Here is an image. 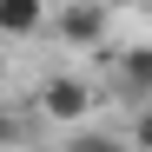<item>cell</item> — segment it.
<instances>
[{"label": "cell", "instance_id": "277c9868", "mask_svg": "<svg viewBox=\"0 0 152 152\" xmlns=\"http://www.w3.org/2000/svg\"><path fill=\"white\" fill-rule=\"evenodd\" d=\"M46 20H53V13H46L40 0H0V33H7V40H27V33H46Z\"/></svg>", "mask_w": 152, "mask_h": 152}, {"label": "cell", "instance_id": "3957f363", "mask_svg": "<svg viewBox=\"0 0 152 152\" xmlns=\"http://www.w3.org/2000/svg\"><path fill=\"white\" fill-rule=\"evenodd\" d=\"M46 27H53V40H60V46H80V53H99V60H106V33H113V13H106V7L73 0V7H60Z\"/></svg>", "mask_w": 152, "mask_h": 152}, {"label": "cell", "instance_id": "7a4b0ae2", "mask_svg": "<svg viewBox=\"0 0 152 152\" xmlns=\"http://www.w3.org/2000/svg\"><path fill=\"white\" fill-rule=\"evenodd\" d=\"M106 66H113V99L132 106V113H145V106H152V40L106 53Z\"/></svg>", "mask_w": 152, "mask_h": 152}, {"label": "cell", "instance_id": "6da1fadb", "mask_svg": "<svg viewBox=\"0 0 152 152\" xmlns=\"http://www.w3.org/2000/svg\"><path fill=\"white\" fill-rule=\"evenodd\" d=\"M33 106L53 119V126H73V132H80V126L93 119V106H99V93H93V80H80V73H53Z\"/></svg>", "mask_w": 152, "mask_h": 152}, {"label": "cell", "instance_id": "52a82bcc", "mask_svg": "<svg viewBox=\"0 0 152 152\" xmlns=\"http://www.w3.org/2000/svg\"><path fill=\"white\" fill-rule=\"evenodd\" d=\"M126 145H132V152H152V106L126 119Z\"/></svg>", "mask_w": 152, "mask_h": 152}, {"label": "cell", "instance_id": "5b68a950", "mask_svg": "<svg viewBox=\"0 0 152 152\" xmlns=\"http://www.w3.org/2000/svg\"><path fill=\"white\" fill-rule=\"evenodd\" d=\"M60 152H132L126 132H106V126H80V132H66Z\"/></svg>", "mask_w": 152, "mask_h": 152}, {"label": "cell", "instance_id": "8992f818", "mask_svg": "<svg viewBox=\"0 0 152 152\" xmlns=\"http://www.w3.org/2000/svg\"><path fill=\"white\" fill-rule=\"evenodd\" d=\"M20 145H27V119L13 106H0V152H20Z\"/></svg>", "mask_w": 152, "mask_h": 152}]
</instances>
